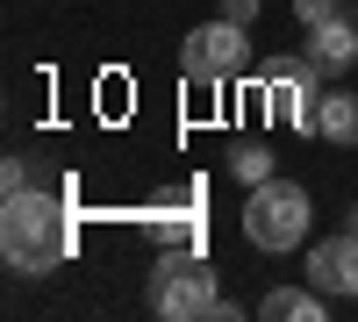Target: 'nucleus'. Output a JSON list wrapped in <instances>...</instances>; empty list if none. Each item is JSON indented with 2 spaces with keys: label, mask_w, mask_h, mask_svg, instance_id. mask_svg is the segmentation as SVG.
<instances>
[{
  "label": "nucleus",
  "mask_w": 358,
  "mask_h": 322,
  "mask_svg": "<svg viewBox=\"0 0 358 322\" xmlns=\"http://www.w3.org/2000/svg\"><path fill=\"white\" fill-rule=\"evenodd\" d=\"M0 258L22 272V279H43L72 258V215H65V193L50 186H22L8 193L0 208Z\"/></svg>",
  "instance_id": "obj_1"
},
{
  "label": "nucleus",
  "mask_w": 358,
  "mask_h": 322,
  "mask_svg": "<svg viewBox=\"0 0 358 322\" xmlns=\"http://www.w3.org/2000/svg\"><path fill=\"white\" fill-rule=\"evenodd\" d=\"M151 308L172 315V322H201V315H236V301H222V286L215 272L201 265V258H158V272H151Z\"/></svg>",
  "instance_id": "obj_2"
},
{
  "label": "nucleus",
  "mask_w": 358,
  "mask_h": 322,
  "mask_svg": "<svg viewBox=\"0 0 358 322\" xmlns=\"http://www.w3.org/2000/svg\"><path fill=\"white\" fill-rule=\"evenodd\" d=\"M244 237L258 244V251H294L308 237V193L294 186V180H258L251 186V200H244Z\"/></svg>",
  "instance_id": "obj_3"
},
{
  "label": "nucleus",
  "mask_w": 358,
  "mask_h": 322,
  "mask_svg": "<svg viewBox=\"0 0 358 322\" xmlns=\"http://www.w3.org/2000/svg\"><path fill=\"white\" fill-rule=\"evenodd\" d=\"M251 65V36H244V22H201L187 29V43H179V72H187L194 86H229L236 72Z\"/></svg>",
  "instance_id": "obj_4"
},
{
  "label": "nucleus",
  "mask_w": 358,
  "mask_h": 322,
  "mask_svg": "<svg viewBox=\"0 0 358 322\" xmlns=\"http://www.w3.org/2000/svg\"><path fill=\"white\" fill-rule=\"evenodd\" d=\"M258 108H265V122H294V129H308V101L322 94V65L301 50V57H273V65L258 72Z\"/></svg>",
  "instance_id": "obj_5"
},
{
  "label": "nucleus",
  "mask_w": 358,
  "mask_h": 322,
  "mask_svg": "<svg viewBox=\"0 0 358 322\" xmlns=\"http://www.w3.org/2000/svg\"><path fill=\"white\" fill-rule=\"evenodd\" d=\"M308 286H315V294H330V301L358 294V229L322 237V244L308 251Z\"/></svg>",
  "instance_id": "obj_6"
},
{
  "label": "nucleus",
  "mask_w": 358,
  "mask_h": 322,
  "mask_svg": "<svg viewBox=\"0 0 358 322\" xmlns=\"http://www.w3.org/2000/svg\"><path fill=\"white\" fill-rule=\"evenodd\" d=\"M308 136L358 143V94H344V86H322V94L308 101Z\"/></svg>",
  "instance_id": "obj_7"
},
{
  "label": "nucleus",
  "mask_w": 358,
  "mask_h": 322,
  "mask_svg": "<svg viewBox=\"0 0 358 322\" xmlns=\"http://www.w3.org/2000/svg\"><path fill=\"white\" fill-rule=\"evenodd\" d=\"M265 322H322L330 315V294H315V286H273V294L258 301Z\"/></svg>",
  "instance_id": "obj_8"
},
{
  "label": "nucleus",
  "mask_w": 358,
  "mask_h": 322,
  "mask_svg": "<svg viewBox=\"0 0 358 322\" xmlns=\"http://www.w3.org/2000/svg\"><path fill=\"white\" fill-rule=\"evenodd\" d=\"M308 57L322 65V79H330V72H344V65H358V29H351V22L308 29Z\"/></svg>",
  "instance_id": "obj_9"
},
{
  "label": "nucleus",
  "mask_w": 358,
  "mask_h": 322,
  "mask_svg": "<svg viewBox=\"0 0 358 322\" xmlns=\"http://www.w3.org/2000/svg\"><path fill=\"white\" fill-rule=\"evenodd\" d=\"M229 172L244 186H258V180H273V151H265V143H236V158H229Z\"/></svg>",
  "instance_id": "obj_10"
},
{
  "label": "nucleus",
  "mask_w": 358,
  "mask_h": 322,
  "mask_svg": "<svg viewBox=\"0 0 358 322\" xmlns=\"http://www.w3.org/2000/svg\"><path fill=\"white\" fill-rule=\"evenodd\" d=\"M151 229H158V244H172V251H201V222L194 215H158Z\"/></svg>",
  "instance_id": "obj_11"
},
{
  "label": "nucleus",
  "mask_w": 358,
  "mask_h": 322,
  "mask_svg": "<svg viewBox=\"0 0 358 322\" xmlns=\"http://www.w3.org/2000/svg\"><path fill=\"white\" fill-rule=\"evenodd\" d=\"M294 15H301V29H330V22H351L344 0H294Z\"/></svg>",
  "instance_id": "obj_12"
},
{
  "label": "nucleus",
  "mask_w": 358,
  "mask_h": 322,
  "mask_svg": "<svg viewBox=\"0 0 358 322\" xmlns=\"http://www.w3.org/2000/svg\"><path fill=\"white\" fill-rule=\"evenodd\" d=\"M222 22H244V29H251V22H258V0H222Z\"/></svg>",
  "instance_id": "obj_13"
},
{
  "label": "nucleus",
  "mask_w": 358,
  "mask_h": 322,
  "mask_svg": "<svg viewBox=\"0 0 358 322\" xmlns=\"http://www.w3.org/2000/svg\"><path fill=\"white\" fill-rule=\"evenodd\" d=\"M0 186H8V193H22V186H29V165H22V158H8V172H0Z\"/></svg>",
  "instance_id": "obj_14"
},
{
  "label": "nucleus",
  "mask_w": 358,
  "mask_h": 322,
  "mask_svg": "<svg viewBox=\"0 0 358 322\" xmlns=\"http://www.w3.org/2000/svg\"><path fill=\"white\" fill-rule=\"evenodd\" d=\"M351 229H358V215H351Z\"/></svg>",
  "instance_id": "obj_15"
}]
</instances>
